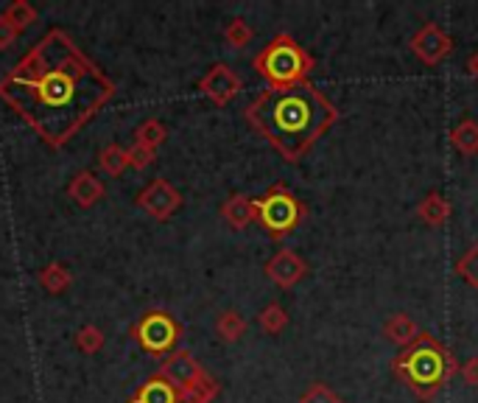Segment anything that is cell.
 <instances>
[{
    "label": "cell",
    "instance_id": "cell-1",
    "mask_svg": "<svg viewBox=\"0 0 478 403\" xmlns=\"http://www.w3.org/2000/svg\"><path fill=\"white\" fill-rule=\"evenodd\" d=\"M246 118L288 163H297L339 121V109L322 90L303 82L280 90L269 87L249 104Z\"/></svg>",
    "mask_w": 478,
    "mask_h": 403
},
{
    "label": "cell",
    "instance_id": "cell-2",
    "mask_svg": "<svg viewBox=\"0 0 478 403\" xmlns=\"http://www.w3.org/2000/svg\"><path fill=\"white\" fill-rule=\"evenodd\" d=\"M392 368L423 400L433 398L459 370L456 358L448 353V348L443 342H436L431 334H420L409 348H403L394 356Z\"/></svg>",
    "mask_w": 478,
    "mask_h": 403
},
{
    "label": "cell",
    "instance_id": "cell-3",
    "mask_svg": "<svg viewBox=\"0 0 478 403\" xmlns=\"http://www.w3.org/2000/svg\"><path fill=\"white\" fill-rule=\"evenodd\" d=\"M254 70L272 85V87H294L303 85L305 76L314 67V59L308 56V51L294 40L291 34H280L274 40L254 56Z\"/></svg>",
    "mask_w": 478,
    "mask_h": 403
},
{
    "label": "cell",
    "instance_id": "cell-4",
    "mask_svg": "<svg viewBox=\"0 0 478 403\" xmlns=\"http://www.w3.org/2000/svg\"><path fill=\"white\" fill-rule=\"evenodd\" d=\"M303 213L305 210L297 202V196L280 186L269 188V194L264 199H257V222H261L274 238H283L297 227Z\"/></svg>",
    "mask_w": 478,
    "mask_h": 403
},
{
    "label": "cell",
    "instance_id": "cell-5",
    "mask_svg": "<svg viewBox=\"0 0 478 403\" xmlns=\"http://www.w3.org/2000/svg\"><path fill=\"white\" fill-rule=\"evenodd\" d=\"M182 334L179 322L165 314V311H149L143 314V319L134 325V339L140 342V348L145 353H154V356H163V353H171L176 339Z\"/></svg>",
    "mask_w": 478,
    "mask_h": 403
},
{
    "label": "cell",
    "instance_id": "cell-6",
    "mask_svg": "<svg viewBox=\"0 0 478 403\" xmlns=\"http://www.w3.org/2000/svg\"><path fill=\"white\" fill-rule=\"evenodd\" d=\"M137 205L152 218H157V222H165V218H171L182 207V194L168 179H154L137 194Z\"/></svg>",
    "mask_w": 478,
    "mask_h": 403
},
{
    "label": "cell",
    "instance_id": "cell-7",
    "mask_svg": "<svg viewBox=\"0 0 478 403\" xmlns=\"http://www.w3.org/2000/svg\"><path fill=\"white\" fill-rule=\"evenodd\" d=\"M202 96H207L215 106L230 104L238 93H241V76L230 67V65H213L202 82H199Z\"/></svg>",
    "mask_w": 478,
    "mask_h": 403
},
{
    "label": "cell",
    "instance_id": "cell-8",
    "mask_svg": "<svg viewBox=\"0 0 478 403\" xmlns=\"http://www.w3.org/2000/svg\"><path fill=\"white\" fill-rule=\"evenodd\" d=\"M157 376L165 378L176 392H182V389L194 387V384L204 376V370H202V364L194 358L191 350H174V353H168V358L163 361V368H160Z\"/></svg>",
    "mask_w": 478,
    "mask_h": 403
},
{
    "label": "cell",
    "instance_id": "cell-9",
    "mask_svg": "<svg viewBox=\"0 0 478 403\" xmlns=\"http://www.w3.org/2000/svg\"><path fill=\"white\" fill-rule=\"evenodd\" d=\"M412 51L425 62V65H436L443 62L451 51H453V40L445 28H439L436 23H425L414 36H412Z\"/></svg>",
    "mask_w": 478,
    "mask_h": 403
},
{
    "label": "cell",
    "instance_id": "cell-10",
    "mask_svg": "<svg viewBox=\"0 0 478 403\" xmlns=\"http://www.w3.org/2000/svg\"><path fill=\"white\" fill-rule=\"evenodd\" d=\"M266 275L280 288H294V286H297L308 275V267H305V261L300 258L297 252L277 249L272 258H269V264H266Z\"/></svg>",
    "mask_w": 478,
    "mask_h": 403
},
{
    "label": "cell",
    "instance_id": "cell-11",
    "mask_svg": "<svg viewBox=\"0 0 478 403\" xmlns=\"http://www.w3.org/2000/svg\"><path fill=\"white\" fill-rule=\"evenodd\" d=\"M67 194H70V199L76 202L79 207H93L104 196V182L93 171H79L76 176L70 179Z\"/></svg>",
    "mask_w": 478,
    "mask_h": 403
},
{
    "label": "cell",
    "instance_id": "cell-12",
    "mask_svg": "<svg viewBox=\"0 0 478 403\" xmlns=\"http://www.w3.org/2000/svg\"><path fill=\"white\" fill-rule=\"evenodd\" d=\"M222 218L233 227V230H246L254 218H257V199H249L244 194H235L230 196L224 205H222Z\"/></svg>",
    "mask_w": 478,
    "mask_h": 403
},
{
    "label": "cell",
    "instance_id": "cell-13",
    "mask_svg": "<svg viewBox=\"0 0 478 403\" xmlns=\"http://www.w3.org/2000/svg\"><path fill=\"white\" fill-rule=\"evenodd\" d=\"M420 334H423V331L417 327V322H414L412 317H406V314H394V317H389V319L383 322V337L392 339V342L400 345V348H409Z\"/></svg>",
    "mask_w": 478,
    "mask_h": 403
},
{
    "label": "cell",
    "instance_id": "cell-14",
    "mask_svg": "<svg viewBox=\"0 0 478 403\" xmlns=\"http://www.w3.org/2000/svg\"><path fill=\"white\" fill-rule=\"evenodd\" d=\"M129 403H179V392L160 376L149 378L134 398H129Z\"/></svg>",
    "mask_w": 478,
    "mask_h": 403
},
{
    "label": "cell",
    "instance_id": "cell-15",
    "mask_svg": "<svg viewBox=\"0 0 478 403\" xmlns=\"http://www.w3.org/2000/svg\"><path fill=\"white\" fill-rule=\"evenodd\" d=\"M417 216L423 218V222H425L428 227H439V225L448 222L451 205L445 202L443 194H428V196L417 205Z\"/></svg>",
    "mask_w": 478,
    "mask_h": 403
},
{
    "label": "cell",
    "instance_id": "cell-16",
    "mask_svg": "<svg viewBox=\"0 0 478 403\" xmlns=\"http://www.w3.org/2000/svg\"><path fill=\"white\" fill-rule=\"evenodd\" d=\"M40 286L48 291V295H65V291L73 286V275H70V269L65 267V264H48V267H43V272H40Z\"/></svg>",
    "mask_w": 478,
    "mask_h": 403
},
{
    "label": "cell",
    "instance_id": "cell-17",
    "mask_svg": "<svg viewBox=\"0 0 478 403\" xmlns=\"http://www.w3.org/2000/svg\"><path fill=\"white\" fill-rule=\"evenodd\" d=\"M215 334L222 342H238L246 334V319L235 308H227L215 319Z\"/></svg>",
    "mask_w": 478,
    "mask_h": 403
},
{
    "label": "cell",
    "instance_id": "cell-18",
    "mask_svg": "<svg viewBox=\"0 0 478 403\" xmlns=\"http://www.w3.org/2000/svg\"><path fill=\"white\" fill-rule=\"evenodd\" d=\"M218 392H222L218 381H215L213 376L204 373L194 387H188V389H182V392H179V403H213Z\"/></svg>",
    "mask_w": 478,
    "mask_h": 403
},
{
    "label": "cell",
    "instance_id": "cell-19",
    "mask_svg": "<svg viewBox=\"0 0 478 403\" xmlns=\"http://www.w3.org/2000/svg\"><path fill=\"white\" fill-rule=\"evenodd\" d=\"M98 168L109 176H121L129 168V152L118 143L106 146V149H101V155H98Z\"/></svg>",
    "mask_w": 478,
    "mask_h": 403
},
{
    "label": "cell",
    "instance_id": "cell-20",
    "mask_svg": "<svg viewBox=\"0 0 478 403\" xmlns=\"http://www.w3.org/2000/svg\"><path fill=\"white\" fill-rule=\"evenodd\" d=\"M451 143L456 146V149L467 157L478 155V124L475 121H462L459 126H453L451 132Z\"/></svg>",
    "mask_w": 478,
    "mask_h": 403
},
{
    "label": "cell",
    "instance_id": "cell-21",
    "mask_svg": "<svg viewBox=\"0 0 478 403\" xmlns=\"http://www.w3.org/2000/svg\"><path fill=\"white\" fill-rule=\"evenodd\" d=\"M257 325H261V331H264V334L277 337V334H283L285 327H288V314H285L283 306L269 303L261 314H257Z\"/></svg>",
    "mask_w": 478,
    "mask_h": 403
},
{
    "label": "cell",
    "instance_id": "cell-22",
    "mask_svg": "<svg viewBox=\"0 0 478 403\" xmlns=\"http://www.w3.org/2000/svg\"><path fill=\"white\" fill-rule=\"evenodd\" d=\"M168 137V129L157 121V118H149L143 121L137 129H134V143H143V146H152V149H157L160 143H165Z\"/></svg>",
    "mask_w": 478,
    "mask_h": 403
},
{
    "label": "cell",
    "instance_id": "cell-23",
    "mask_svg": "<svg viewBox=\"0 0 478 403\" xmlns=\"http://www.w3.org/2000/svg\"><path fill=\"white\" fill-rule=\"evenodd\" d=\"M104 342H106V337H104V331H101L98 325H85V327H79V334H76V348H79L82 353L95 356V353L104 348Z\"/></svg>",
    "mask_w": 478,
    "mask_h": 403
},
{
    "label": "cell",
    "instance_id": "cell-24",
    "mask_svg": "<svg viewBox=\"0 0 478 403\" xmlns=\"http://www.w3.org/2000/svg\"><path fill=\"white\" fill-rule=\"evenodd\" d=\"M4 17H6L17 31H23V28H28L31 23H36V9L28 4V0H15V4H9V9L4 12Z\"/></svg>",
    "mask_w": 478,
    "mask_h": 403
},
{
    "label": "cell",
    "instance_id": "cell-25",
    "mask_svg": "<svg viewBox=\"0 0 478 403\" xmlns=\"http://www.w3.org/2000/svg\"><path fill=\"white\" fill-rule=\"evenodd\" d=\"M224 40H227L230 48H246V45L252 43V28H249V23H246L244 17L230 20L227 28H224Z\"/></svg>",
    "mask_w": 478,
    "mask_h": 403
},
{
    "label": "cell",
    "instance_id": "cell-26",
    "mask_svg": "<svg viewBox=\"0 0 478 403\" xmlns=\"http://www.w3.org/2000/svg\"><path fill=\"white\" fill-rule=\"evenodd\" d=\"M456 272L470 283V286H475L478 288V241L470 247V252H464L462 258H459V264H456Z\"/></svg>",
    "mask_w": 478,
    "mask_h": 403
},
{
    "label": "cell",
    "instance_id": "cell-27",
    "mask_svg": "<svg viewBox=\"0 0 478 403\" xmlns=\"http://www.w3.org/2000/svg\"><path fill=\"white\" fill-rule=\"evenodd\" d=\"M129 166L134 171H143V168H149L154 160H157V149H152V146H143V143H134L129 146Z\"/></svg>",
    "mask_w": 478,
    "mask_h": 403
},
{
    "label": "cell",
    "instance_id": "cell-28",
    "mask_svg": "<svg viewBox=\"0 0 478 403\" xmlns=\"http://www.w3.org/2000/svg\"><path fill=\"white\" fill-rule=\"evenodd\" d=\"M300 403H342V398L334 389H330L327 384L316 381V384L308 387V392L300 398Z\"/></svg>",
    "mask_w": 478,
    "mask_h": 403
},
{
    "label": "cell",
    "instance_id": "cell-29",
    "mask_svg": "<svg viewBox=\"0 0 478 403\" xmlns=\"http://www.w3.org/2000/svg\"><path fill=\"white\" fill-rule=\"evenodd\" d=\"M17 28L4 17V15H0V51H6V48H12L15 45V40H17Z\"/></svg>",
    "mask_w": 478,
    "mask_h": 403
},
{
    "label": "cell",
    "instance_id": "cell-30",
    "mask_svg": "<svg viewBox=\"0 0 478 403\" xmlns=\"http://www.w3.org/2000/svg\"><path fill=\"white\" fill-rule=\"evenodd\" d=\"M459 373H462V378H464L470 387H478V358H470V361H464Z\"/></svg>",
    "mask_w": 478,
    "mask_h": 403
},
{
    "label": "cell",
    "instance_id": "cell-31",
    "mask_svg": "<svg viewBox=\"0 0 478 403\" xmlns=\"http://www.w3.org/2000/svg\"><path fill=\"white\" fill-rule=\"evenodd\" d=\"M467 70L473 73V76H478V54H473V56L467 59Z\"/></svg>",
    "mask_w": 478,
    "mask_h": 403
}]
</instances>
